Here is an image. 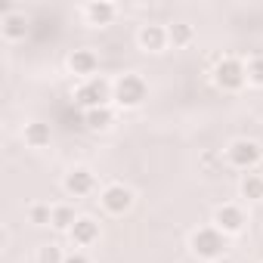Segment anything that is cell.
I'll use <instances>...</instances> for the list:
<instances>
[{"mask_svg":"<svg viewBox=\"0 0 263 263\" xmlns=\"http://www.w3.org/2000/svg\"><path fill=\"white\" fill-rule=\"evenodd\" d=\"M189 245H192L195 257H201V260H217V257L226 251V235H223L220 229H214V226H204V229L192 232Z\"/></svg>","mask_w":263,"mask_h":263,"instance_id":"1","label":"cell"},{"mask_svg":"<svg viewBox=\"0 0 263 263\" xmlns=\"http://www.w3.org/2000/svg\"><path fill=\"white\" fill-rule=\"evenodd\" d=\"M146 93H149V87H146V81L140 74H121L118 84H115V96L111 99L121 108H137L146 99Z\"/></svg>","mask_w":263,"mask_h":263,"instance_id":"2","label":"cell"},{"mask_svg":"<svg viewBox=\"0 0 263 263\" xmlns=\"http://www.w3.org/2000/svg\"><path fill=\"white\" fill-rule=\"evenodd\" d=\"M214 81H217V87H223V90H241V84L248 81V68H245L241 59L226 56V59H220L217 68H214Z\"/></svg>","mask_w":263,"mask_h":263,"instance_id":"3","label":"cell"},{"mask_svg":"<svg viewBox=\"0 0 263 263\" xmlns=\"http://www.w3.org/2000/svg\"><path fill=\"white\" fill-rule=\"evenodd\" d=\"M111 90H108V84L102 81V78H90L87 84H81L78 87V93H74V102L84 108V111H90V108H102V105H108V96Z\"/></svg>","mask_w":263,"mask_h":263,"instance_id":"4","label":"cell"},{"mask_svg":"<svg viewBox=\"0 0 263 263\" xmlns=\"http://www.w3.org/2000/svg\"><path fill=\"white\" fill-rule=\"evenodd\" d=\"M226 155H229V161H232L235 167H241V171L254 167V164L263 158L260 146H257V143H251V140H235V143L226 149Z\"/></svg>","mask_w":263,"mask_h":263,"instance_id":"5","label":"cell"},{"mask_svg":"<svg viewBox=\"0 0 263 263\" xmlns=\"http://www.w3.org/2000/svg\"><path fill=\"white\" fill-rule=\"evenodd\" d=\"M93 186H96V177H93L87 167H74V171L65 177V192H68V195H74V198L90 195V192H93Z\"/></svg>","mask_w":263,"mask_h":263,"instance_id":"6","label":"cell"},{"mask_svg":"<svg viewBox=\"0 0 263 263\" xmlns=\"http://www.w3.org/2000/svg\"><path fill=\"white\" fill-rule=\"evenodd\" d=\"M214 223H217V229H220L223 235H226V232H238V229L245 226V214H241V208H235V204H223V208H217Z\"/></svg>","mask_w":263,"mask_h":263,"instance_id":"7","label":"cell"},{"mask_svg":"<svg viewBox=\"0 0 263 263\" xmlns=\"http://www.w3.org/2000/svg\"><path fill=\"white\" fill-rule=\"evenodd\" d=\"M102 204H105V211H111V214H124L130 204H134V192H130L127 186H108V189L102 192Z\"/></svg>","mask_w":263,"mask_h":263,"instance_id":"8","label":"cell"},{"mask_svg":"<svg viewBox=\"0 0 263 263\" xmlns=\"http://www.w3.org/2000/svg\"><path fill=\"white\" fill-rule=\"evenodd\" d=\"M167 44H171V41H167V28H161V25H143V28H140V47H143V50L161 53Z\"/></svg>","mask_w":263,"mask_h":263,"instance_id":"9","label":"cell"},{"mask_svg":"<svg viewBox=\"0 0 263 263\" xmlns=\"http://www.w3.org/2000/svg\"><path fill=\"white\" fill-rule=\"evenodd\" d=\"M71 241L74 245H81V248H87V245H93L96 238H99V223L93 220V217H78V223L71 226Z\"/></svg>","mask_w":263,"mask_h":263,"instance_id":"10","label":"cell"},{"mask_svg":"<svg viewBox=\"0 0 263 263\" xmlns=\"http://www.w3.org/2000/svg\"><path fill=\"white\" fill-rule=\"evenodd\" d=\"M50 140H53L50 124H44V121H31V124H25V143H28L31 149H44V146H50Z\"/></svg>","mask_w":263,"mask_h":263,"instance_id":"11","label":"cell"},{"mask_svg":"<svg viewBox=\"0 0 263 263\" xmlns=\"http://www.w3.org/2000/svg\"><path fill=\"white\" fill-rule=\"evenodd\" d=\"M96 65H99V59H96L93 50H74V53L68 56V68H71L74 74H93Z\"/></svg>","mask_w":263,"mask_h":263,"instance_id":"12","label":"cell"},{"mask_svg":"<svg viewBox=\"0 0 263 263\" xmlns=\"http://www.w3.org/2000/svg\"><path fill=\"white\" fill-rule=\"evenodd\" d=\"M0 31H4V37H7V41H19V37H25L28 22H25V16H22V13H7L4 19H0Z\"/></svg>","mask_w":263,"mask_h":263,"instance_id":"13","label":"cell"},{"mask_svg":"<svg viewBox=\"0 0 263 263\" xmlns=\"http://www.w3.org/2000/svg\"><path fill=\"white\" fill-rule=\"evenodd\" d=\"M111 121H115V115H111L108 105L84 111V127H90V130H105V127H111Z\"/></svg>","mask_w":263,"mask_h":263,"instance_id":"14","label":"cell"},{"mask_svg":"<svg viewBox=\"0 0 263 263\" xmlns=\"http://www.w3.org/2000/svg\"><path fill=\"white\" fill-rule=\"evenodd\" d=\"M87 19L93 22V25H108L111 19H115V7L111 4H105V0H99V4H87Z\"/></svg>","mask_w":263,"mask_h":263,"instance_id":"15","label":"cell"},{"mask_svg":"<svg viewBox=\"0 0 263 263\" xmlns=\"http://www.w3.org/2000/svg\"><path fill=\"white\" fill-rule=\"evenodd\" d=\"M74 223H78V217H74L71 208H65V204L53 208V229H59V232H71Z\"/></svg>","mask_w":263,"mask_h":263,"instance_id":"16","label":"cell"},{"mask_svg":"<svg viewBox=\"0 0 263 263\" xmlns=\"http://www.w3.org/2000/svg\"><path fill=\"white\" fill-rule=\"evenodd\" d=\"M241 195H245L248 201H263V177L248 174V177L241 180Z\"/></svg>","mask_w":263,"mask_h":263,"instance_id":"17","label":"cell"},{"mask_svg":"<svg viewBox=\"0 0 263 263\" xmlns=\"http://www.w3.org/2000/svg\"><path fill=\"white\" fill-rule=\"evenodd\" d=\"M167 41H171L174 47H186V44L192 41V25H186V22L167 25Z\"/></svg>","mask_w":263,"mask_h":263,"instance_id":"18","label":"cell"},{"mask_svg":"<svg viewBox=\"0 0 263 263\" xmlns=\"http://www.w3.org/2000/svg\"><path fill=\"white\" fill-rule=\"evenodd\" d=\"M28 217H31L34 226H47V223H53V208H47V204H34V208L28 211Z\"/></svg>","mask_w":263,"mask_h":263,"instance_id":"19","label":"cell"},{"mask_svg":"<svg viewBox=\"0 0 263 263\" xmlns=\"http://www.w3.org/2000/svg\"><path fill=\"white\" fill-rule=\"evenodd\" d=\"M245 68H248V81L257 84V87H263V59H251Z\"/></svg>","mask_w":263,"mask_h":263,"instance_id":"20","label":"cell"},{"mask_svg":"<svg viewBox=\"0 0 263 263\" xmlns=\"http://www.w3.org/2000/svg\"><path fill=\"white\" fill-rule=\"evenodd\" d=\"M65 257L59 254V248L56 245H47V248H41V263H62Z\"/></svg>","mask_w":263,"mask_h":263,"instance_id":"21","label":"cell"},{"mask_svg":"<svg viewBox=\"0 0 263 263\" xmlns=\"http://www.w3.org/2000/svg\"><path fill=\"white\" fill-rule=\"evenodd\" d=\"M62 263H87V257H84V254H68Z\"/></svg>","mask_w":263,"mask_h":263,"instance_id":"22","label":"cell"}]
</instances>
